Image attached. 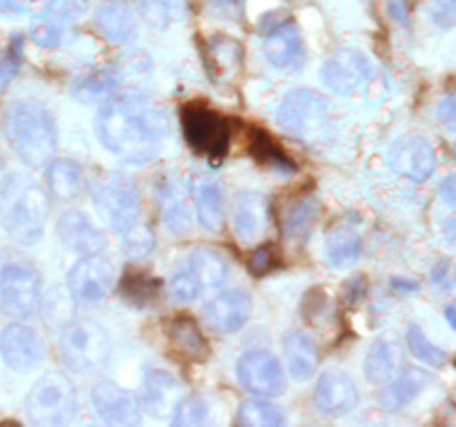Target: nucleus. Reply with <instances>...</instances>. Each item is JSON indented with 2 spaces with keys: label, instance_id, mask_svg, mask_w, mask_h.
<instances>
[{
  "label": "nucleus",
  "instance_id": "1",
  "mask_svg": "<svg viewBox=\"0 0 456 427\" xmlns=\"http://www.w3.org/2000/svg\"><path fill=\"white\" fill-rule=\"evenodd\" d=\"M169 132L167 114L151 98L118 96L101 107L96 136L105 149L129 165H147L159 156Z\"/></svg>",
  "mask_w": 456,
  "mask_h": 427
},
{
  "label": "nucleus",
  "instance_id": "2",
  "mask_svg": "<svg viewBox=\"0 0 456 427\" xmlns=\"http://www.w3.org/2000/svg\"><path fill=\"white\" fill-rule=\"evenodd\" d=\"M3 133L13 154L29 167L47 165L56 154V125L38 101L12 102L3 116Z\"/></svg>",
  "mask_w": 456,
  "mask_h": 427
},
{
  "label": "nucleus",
  "instance_id": "3",
  "mask_svg": "<svg viewBox=\"0 0 456 427\" xmlns=\"http://www.w3.org/2000/svg\"><path fill=\"white\" fill-rule=\"evenodd\" d=\"M58 354L71 372L96 374L110 360V334L94 320H71L62 327L58 338Z\"/></svg>",
  "mask_w": 456,
  "mask_h": 427
},
{
  "label": "nucleus",
  "instance_id": "4",
  "mask_svg": "<svg viewBox=\"0 0 456 427\" xmlns=\"http://www.w3.org/2000/svg\"><path fill=\"white\" fill-rule=\"evenodd\" d=\"M76 387L65 374L47 372L34 383L25 400V412L29 423L38 427L67 425L74 418Z\"/></svg>",
  "mask_w": 456,
  "mask_h": 427
},
{
  "label": "nucleus",
  "instance_id": "5",
  "mask_svg": "<svg viewBox=\"0 0 456 427\" xmlns=\"http://www.w3.org/2000/svg\"><path fill=\"white\" fill-rule=\"evenodd\" d=\"M94 205L102 221L116 231L123 234L141 216V194L134 181L123 173H102L92 185Z\"/></svg>",
  "mask_w": 456,
  "mask_h": 427
},
{
  "label": "nucleus",
  "instance_id": "6",
  "mask_svg": "<svg viewBox=\"0 0 456 427\" xmlns=\"http://www.w3.org/2000/svg\"><path fill=\"white\" fill-rule=\"evenodd\" d=\"M276 120L283 132L305 141H316L332 125V105L323 93L312 89H294L281 102Z\"/></svg>",
  "mask_w": 456,
  "mask_h": 427
},
{
  "label": "nucleus",
  "instance_id": "7",
  "mask_svg": "<svg viewBox=\"0 0 456 427\" xmlns=\"http://www.w3.org/2000/svg\"><path fill=\"white\" fill-rule=\"evenodd\" d=\"M43 305V280L29 262H7L0 270V310L18 320L34 318Z\"/></svg>",
  "mask_w": 456,
  "mask_h": 427
},
{
  "label": "nucleus",
  "instance_id": "8",
  "mask_svg": "<svg viewBox=\"0 0 456 427\" xmlns=\"http://www.w3.org/2000/svg\"><path fill=\"white\" fill-rule=\"evenodd\" d=\"M181 125L191 149L209 156L214 165L221 163L223 156L227 154V142H230V125L223 116L209 109L208 105L190 102L181 109Z\"/></svg>",
  "mask_w": 456,
  "mask_h": 427
},
{
  "label": "nucleus",
  "instance_id": "9",
  "mask_svg": "<svg viewBox=\"0 0 456 427\" xmlns=\"http://www.w3.org/2000/svg\"><path fill=\"white\" fill-rule=\"evenodd\" d=\"M116 285V270L107 256L101 252L85 254L69 270L67 289L69 296L80 305H96L105 301Z\"/></svg>",
  "mask_w": 456,
  "mask_h": 427
},
{
  "label": "nucleus",
  "instance_id": "10",
  "mask_svg": "<svg viewBox=\"0 0 456 427\" xmlns=\"http://www.w3.org/2000/svg\"><path fill=\"white\" fill-rule=\"evenodd\" d=\"M47 196L40 187L22 189L4 214V230H7L9 238L25 247L38 243L43 238L45 225H47Z\"/></svg>",
  "mask_w": 456,
  "mask_h": 427
},
{
  "label": "nucleus",
  "instance_id": "11",
  "mask_svg": "<svg viewBox=\"0 0 456 427\" xmlns=\"http://www.w3.org/2000/svg\"><path fill=\"white\" fill-rule=\"evenodd\" d=\"M0 354H3L7 367H12L18 374H27L43 363V338L29 325L12 323L0 334Z\"/></svg>",
  "mask_w": 456,
  "mask_h": 427
},
{
  "label": "nucleus",
  "instance_id": "12",
  "mask_svg": "<svg viewBox=\"0 0 456 427\" xmlns=\"http://www.w3.org/2000/svg\"><path fill=\"white\" fill-rule=\"evenodd\" d=\"M387 163L401 176L421 182L435 173L436 154L426 138L419 133H410V136L399 138L387 149Z\"/></svg>",
  "mask_w": 456,
  "mask_h": 427
},
{
  "label": "nucleus",
  "instance_id": "13",
  "mask_svg": "<svg viewBox=\"0 0 456 427\" xmlns=\"http://www.w3.org/2000/svg\"><path fill=\"white\" fill-rule=\"evenodd\" d=\"M239 378L256 396H279L285 391V374L270 351H248L239 360Z\"/></svg>",
  "mask_w": 456,
  "mask_h": 427
},
{
  "label": "nucleus",
  "instance_id": "14",
  "mask_svg": "<svg viewBox=\"0 0 456 427\" xmlns=\"http://www.w3.org/2000/svg\"><path fill=\"white\" fill-rule=\"evenodd\" d=\"M92 403L96 414L107 423L116 427H132L141 423V403L136 396L127 390L118 387L111 381H101L92 390Z\"/></svg>",
  "mask_w": 456,
  "mask_h": 427
},
{
  "label": "nucleus",
  "instance_id": "15",
  "mask_svg": "<svg viewBox=\"0 0 456 427\" xmlns=\"http://www.w3.org/2000/svg\"><path fill=\"white\" fill-rule=\"evenodd\" d=\"M370 76H372V65L363 53L354 49H341L332 53L323 65V83L341 96L363 87Z\"/></svg>",
  "mask_w": 456,
  "mask_h": 427
},
{
  "label": "nucleus",
  "instance_id": "16",
  "mask_svg": "<svg viewBox=\"0 0 456 427\" xmlns=\"http://www.w3.org/2000/svg\"><path fill=\"white\" fill-rule=\"evenodd\" d=\"M314 405L325 416H346L359 405V390L343 372H325L314 385Z\"/></svg>",
  "mask_w": 456,
  "mask_h": 427
},
{
  "label": "nucleus",
  "instance_id": "17",
  "mask_svg": "<svg viewBox=\"0 0 456 427\" xmlns=\"http://www.w3.org/2000/svg\"><path fill=\"white\" fill-rule=\"evenodd\" d=\"M56 231L61 243L71 252L96 254L105 247V234L92 222V218L80 209H67L61 214L56 222Z\"/></svg>",
  "mask_w": 456,
  "mask_h": 427
},
{
  "label": "nucleus",
  "instance_id": "18",
  "mask_svg": "<svg viewBox=\"0 0 456 427\" xmlns=\"http://www.w3.org/2000/svg\"><path fill=\"white\" fill-rule=\"evenodd\" d=\"M249 311H252V298L243 289H232V292L221 294L208 302L203 310L205 323L218 334H232L239 332L248 320Z\"/></svg>",
  "mask_w": 456,
  "mask_h": 427
},
{
  "label": "nucleus",
  "instance_id": "19",
  "mask_svg": "<svg viewBox=\"0 0 456 427\" xmlns=\"http://www.w3.org/2000/svg\"><path fill=\"white\" fill-rule=\"evenodd\" d=\"M191 198H194L196 214H199L200 225L212 234H218L225 222V189L218 178L199 176L191 178Z\"/></svg>",
  "mask_w": 456,
  "mask_h": 427
},
{
  "label": "nucleus",
  "instance_id": "20",
  "mask_svg": "<svg viewBox=\"0 0 456 427\" xmlns=\"http://www.w3.org/2000/svg\"><path fill=\"white\" fill-rule=\"evenodd\" d=\"M234 231L240 243H254L267 227V200L256 191H239L232 205Z\"/></svg>",
  "mask_w": 456,
  "mask_h": 427
},
{
  "label": "nucleus",
  "instance_id": "21",
  "mask_svg": "<svg viewBox=\"0 0 456 427\" xmlns=\"http://www.w3.org/2000/svg\"><path fill=\"white\" fill-rule=\"evenodd\" d=\"M181 400V383L165 369L147 372L142 383V409L154 418H167Z\"/></svg>",
  "mask_w": 456,
  "mask_h": 427
},
{
  "label": "nucleus",
  "instance_id": "22",
  "mask_svg": "<svg viewBox=\"0 0 456 427\" xmlns=\"http://www.w3.org/2000/svg\"><path fill=\"white\" fill-rule=\"evenodd\" d=\"M265 56L279 69H298L305 60V49H303L301 31L297 29V25L283 22L267 31Z\"/></svg>",
  "mask_w": 456,
  "mask_h": 427
},
{
  "label": "nucleus",
  "instance_id": "23",
  "mask_svg": "<svg viewBox=\"0 0 456 427\" xmlns=\"http://www.w3.org/2000/svg\"><path fill=\"white\" fill-rule=\"evenodd\" d=\"M430 383V372L421 367H405L395 383L383 387V391L379 394V405L387 412H399V409L408 407Z\"/></svg>",
  "mask_w": 456,
  "mask_h": 427
},
{
  "label": "nucleus",
  "instance_id": "24",
  "mask_svg": "<svg viewBox=\"0 0 456 427\" xmlns=\"http://www.w3.org/2000/svg\"><path fill=\"white\" fill-rule=\"evenodd\" d=\"M96 29L105 40L114 44L132 43L138 36V22L132 9L125 3H105L96 12Z\"/></svg>",
  "mask_w": 456,
  "mask_h": 427
},
{
  "label": "nucleus",
  "instance_id": "25",
  "mask_svg": "<svg viewBox=\"0 0 456 427\" xmlns=\"http://www.w3.org/2000/svg\"><path fill=\"white\" fill-rule=\"evenodd\" d=\"M243 65V44L230 36H214L205 49V67L214 80H230Z\"/></svg>",
  "mask_w": 456,
  "mask_h": 427
},
{
  "label": "nucleus",
  "instance_id": "26",
  "mask_svg": "<svg viewBox=\"0 0 456 427\" xmlns=\"http://www.w3.org/2000/svg\"><path fill=\"white\" fill-rule=\"evenodd\" d=\"M363 252V240H361L359 231L352 230L350 225H337L328 231L325 238V256L328 262L337 270H346V267L354 265Z\"/></svg>",
  "mask_w": 456,
  "mask_h": 427
},
{
  "label": "nucleus",
  "instance_id": "27",
  "mask_svg": "<svg viewBox=\"0 0 456 427\" xmlns=\"http://www.w3.org/2000/svg\"><path fill=\"white\" fill-rule=\"evenodd\" d=\"M399 345L390 338H379L372 347H370L368 356H365L363 372L372 385H386L395 378L396 369L401 363Z\"/></svg>",
  "mask_w": 456,
  "mask_h": 427
},
{
  "label": "nucleus",
  "instance_id": "28",
  "mask_svg": "<svg viewBox=\"0 0 456 427\" xmlns=\"http://www.w3.org/2000/svg\"><path fill=\"white\" fill-rule=\"evenodd\" d=\"M285 359H288L289 374H292L297 381H307V378L314 376L316 365H319V354H316V347L305 334L301 332H288L283 341Z\"/></svg>",
  "mask_w": 456,
  "mask_h": 427
},
{
  "label": "nucleus",
  "instance_id": "29",
  "mask_svg": "<svg viewBox=\"0 0 456 427\" xmlns=\"http://www.w3.org/2000/svg\"><path fill=\"white\" fill-rule=\"evenodd\" d=\"M47 185L56 198L74 200L78 198L85 187L83 169L74 160H52L47 167Z\"/></svg>",
  "mask_w": 456,
  "mask_h": 427
},
{
  "label": "nucleus",
  "instance_id": "30",
  "mask_svg": "<svg viewBox=\"0 0 456 427\" xmlns=\"http://www.w3.org/2000/svg\"><path fill=\"white\" fill-rule=\"evenodd\" d=\"M169 341L187 359L203 360L209 354L208 338L203 336L199 323L191 316H178V318L172 320V325H169Z\"/></svg>",
  "mask_w": 456,
  "mask_h": 427
},
{
  "label": "nucleus",
  "instance_id": "31",
  "mask_svg": "<svg viewBox=\"0 0 456 427\" xmlns=\"http://www.w3.org/2000/svg\"><path fill=\"white\" fill-rule=\"evenodd\" d=\"M319 216V203L312 196L294 200L283 214V236L288 240H305Z\"/></svg>",
  "mask_w": 456,
  "mask_h": 427
},
{
  "label": "nucleus",
  "instance_id": "32",
  "mask_svg": "<svg viewBox=\"0 0 456 427\" xmlns=\"http://www.w3.org/2000/svg\"><path fill=\"white\" fill-rule=\"evenodd\" d=\"M160 218L169 234L174 236H185L191 230V214L185 203V196L172 182L160 191Z\"/></svg>",
  "mask_w": 456,
  "mask_h": 427
},
{
  "label": "nucleus",
  "instance_id": "33",
  "mask_svg": "<svg viewBox=\"0 0 456 427\" xmlns=\"http://www.w3.org/2000/svg\"><path fill=\"white\" fill-rule=\"evenodd\" d=\"M118 292L129 305L134 307H151L159 302L160 296V280L145 271H127L120 278Z\"/></svg>",
  "mask_w": 456,
  "mask_h": 427
},
{
  "label": "nucleus",
  "instance_id": "34",
  "mask_svg": "<svg viewBox=\"0 0 456 427\" xmlns=\"http://www.w3.org/2000/svg\"><path fill=\"white\" fill-rule=\"evenodd\" d=\"M248 142H249L248 145L249 156H252L258 165H267V167L279 169V172H285V173L297 172L294 160L289 158V156L285 154L274 141H272L267 132H263V129H252V132H249Z\"/></svg>",
  "mask_w": 456,
  "mask_h": 427
},
{
  "label": "nucleus",
  "instance_id": "35",
  "mask_svg": "<svg viewBox=\"0 0 456 427\" xmlns=\"http://www.w3.org/2000/svg\"><path fill=\"white\" fill-rule=\"evenodd\" d=\"M190 274L208 287H218L227 278V262L214 249L199 247L190 256Z\"/></svg>",
  "mask_w": 456,
  "mask_h": 427
},
{
  "label": "nucleus",
  "instance_id": "36",
  "mask_svg": "<svg viewBox=\"0 0 456 427\" xmlns=\"http://www.w3.org/2000/svg\"><path fill=\"white\" fill-rule=\"evenodd\" d=\"M116 85H118V78L111 71L96 69L80 76L71 87V93L80 102H101L116 92Z\"/></svg>",
  "mask_w": 456,
  "mask_h": 427
},
{
  "label": "nucleus",
  "instance_id": "37",
  "mask_svg": "<svg viewBox=\"0 0 456 427\" xmlns=\"http://www.w3.org/2000/svg\"><path fill=\"white\" fill-rule=\"evenodd\" d=\"M239 423L245 427H279L285 416L281 407L267 400H245L239 409Z\"/></svg>",
  "mask_w": 456,
  "mask_h": 427
},
{
  "label": "nucleus",
  "instance_id": "38",
  "mask_svg": "<svg viewBox=\"0 0 456 427\" xmlns=\"http://www.w3.org/2000/svg\"><path fill=\"white\" fill-rule=\"evenodd\" d=\"M174 412H176L174 414V425L176 427H199L208 423L209 407L205 399H200L199 394H191L178 400Z\"/></svg>",
  "mask_w": 456,
  "mask_h": 427
},
{
  "label": "nucleus",
  "instance_id": "39",
  "mask_svg": "<svg viewBox=\"0 0 456 427\" xmlns=\"http://www.w3.org/2000/svg\"><path fill=\"white\" fill-rule=\"evenodd\" d=\"M154 243H156L154 231H151L147 225H138V222H134L127 231H123L125 254H127L129 258H136V261L150 256L151 249H154Z\"/></svg>",
  "mask_w": 456,
  "mask_h": 427
},
{
  "label": "nucleus",
  "instance_id": "40",
  "mask_svg": "<svg viewBox=\"0 0 456 427\" xmlns=\"http://www.w3.org/2000/svg\"><path fill=\"white\" fill-rule=\"evenodd\" d=\"M408 345L417 359H421L423 363L435 365V367H441L448 360V354L444 350H439L436 345H432L426 338V334L421 332V327H417V325H410L408 327Z\"/></svg>",
  "mask_w": 456,
  "mask_h": 427
},
{
  "label": "nucleus",
  "instance_id": "41",
  "mask_svg": "<svg viewBox=\"0 0 456 427\" xmlns=\"http://www.w3.org/2000/svg\"><path fill=\"white\" fill-rule=\"evenodd\" d=\"M20 53H22V38L20 36H16L13 43L9 44V52L0 53V92H4L7 85L13 80V76H16L18 65H20Z\"/></svg>",
  "mask_w": 456,
  "mask_h": 427
},
{
  "label": "nucleus",
  "instance_id": "42",
  "mask_svg": "<svg viewBox=\"0 0 456 427\" xmlns=\"http://www.w3.org/2000/svg\"><path fill=\"white\" fill-rule=\"evenodd\" d=\"M141 16L156 29H165L169 25V3L167 0H136Z\"/></svg>",
  "mask_w": 456,
  "mask_h": 427
},
{
  "label": "nucleus",
  "instance_id": "43",
  "mask_svg": "<svg viewBox=\"0 0 456 427\" xmlns=\"http://www.w3.org/2000/svg\"><path fill=\"white\" fill-rule=\"evenodd\" d=\"M249 271L256 276H265L270 274L272 270H276L279 267V252H276L274 245H263V247L254 249L252 254H249Z\"/></svg>",
  "mask_w": 456,
  "mask_h": 427
},
{
  "label": "nucleus",
  "instance_id": "44",
  "mask_svg": "<svg viewBox=\"0 0 456 427\" xmlns=\"http://www.w3.org/2000/svg\"><path fill=\"white\" fill-rule=\"evenodd\" d=\"M199 292L200 283L190 274V271H181V274H176L169 280V294L181 302L194 301V298L199 296Z\"/></svg>",
  "mask_w": 456,
  "mask_h": 427
},
{
  "label": "nucleus",
  "instance_id": "45",
  "mask_svg": "<svg viewBox=\"0 0 456 427\" xmlns=\"http://www.w3.org/2000/svg\"><path fill=\"white\" fill-rule=\"evenodd\" d=\"M52 0H0V13L9 16V13H43L47 12Z\"/></svg>",
  "mask_w": 456,
  "mask_h": 427
},
{
  "label": "nucleus",
  "instance_id": "46",
  "mask_svg": "<svg viewBox=\"0 0 456 427\" xmlns=\"http://www.w3.org/2000/svg\"><path fill=\"white\" fill-rule=\"evenodd\" d=\"M31 40L38 44H43V47H56L58 43H61V31H58L56 25H52V22H40V25H36L34 29L29 31Z\"/></svg>",
  "mask_w": 456,
  "mask_h": 427
},
{
  "label": "nucleus",
  "instance_id": "47",
  "mask_svg": "<svg viewBox=\"0 0 456 427\" xmlns=\"http://www.w3.org/2000/svg\"><path fill=\"white\" fill-rule=\"evenodd\" d=\"M368 294V278L361 274L352 276L350 280H346V287H343V301L347 305H356V302L363 301V296Z\"/></svg>",
  "mask_w": 456,
  "mask_h": 427
},
{
  "label": "nucleus",
  "instance_id": "48",
  "mask_svg": "<svg viewBox=\"0 0 456 427\" xmlns=\"http://www.w3.org/2000/svg\"><path fill=\"white\" fill-rule=\"evenodd\" d=\"M456 16V0H435V20L444 29H450L454 25Z\"/></svg>",
  "mask_w": 456,
  "mask_h": 427
},
{
  "label": "nucleus",
  "instance_id": "49",
  "mask_svg": "<svg viewBox=\"0 0 456 427\" xmlns=\"http://www.w3.org/2000/svg\"><path fill=\"white\" fill-rule=\"evenodd\" d=\"M387 13L399 25L410 22V0H387Z\"/></svg>",
  "mask_w": 456,
  "mask_h": 427
},
{
  "label": "nucleus",
  "instance_id": "50",
  "mask_svg": "<svg viewBox=\"0 0 456 427\" xmlns=\"http://www.w3.org/2000/svg\"><path fill=\"white\" fill-rule=\"evenodd\" d=\"M454 96H448L444 102L439 105V118L448 125L450 129H454Z\"/></svg>",
  "mask_w": 456,
  "mask_h": 427
},
{
  "label": "nucleus",
  "instance_id": "51",
  "mask_svg": "<svg viewBox=\"0 0 456 427\" xmlns=\"http://www.w3.org/2000/svg\"><path fill=\"white\" fill-rule=\"evenodd\" d=\"M439 196H441V198H444V203H448L450 207H452V205H454V196H456V191H454V176L445 178L444 185L439 187Z\"/></svg>",
  "mask_w": 456,
  "mask_h": 427
},
{
  "label": "nucleus",
  "instance_id": "52",
  "mask_svg": "<svg viewBox=\"0 0 456 427\" xmlns=\"http://www.w3.org/2000/svg\"><path fill=\"white\" fill-rule=\"evenodd\" d=\"M212 3L218 4V7H221L223 12H227V13H230V12H239V9H240L239 0H212Z\"/></svg>",
  "mask_w": 456,
  "mask_h": 427
},
{
  "label": "nucleus",
  "instance_id": "53",
  "mask_svg": "<svg viewBox=\"0 0 456 427\" xmlns=\"http://www.w3.org/2000/svg\"><path fill=\"white\" fill-rule=\"evenodd\" d=\"M445 314H448V320H450V325H452V327H454V325H456V320H454V307L450 305L448 310H445Z\"/></svg>",
  "mask_w": 456,
  "mask_h": 427
},
{
  "label": "nucleus",
  "instance_id": "54",
  "mask_svg": "<svg viewBox=\"0 0 456 427\" xmlns=\"http://www.w3.org/2000/svg\"><path fill=\"white\" fill-rule=\"evenodd\" d=\"M3 172H4V167H3V163H0V182L4 181V178H3Z\"/></svg>",
  "mask_w": 456,
  "mask_h": 427
}]
</instances>
